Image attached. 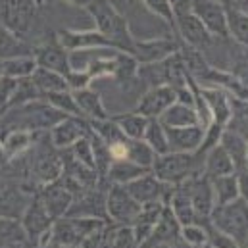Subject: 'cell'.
Returning <instances> with one entry per match:
<instances>
[{"label": "cell", "mask_w": 248, "mask_h": 248, "mask_svg": "<svg viewBox=\"0 0 248 248\" xmlns=\"http://www.w3.org/2000/svg\"><path fill=\"white\" fill-rule=\"evenodd\" d=\"M87 12L94 21V29H98L118 52H135V37L129 29V23L118 8L110 0H91Z\"/></svg>", "instance_id": "1"}, {"label": "cell", "mask_w": 248, "mask_h": 248, "mask_svg": "<svg viewBox=\"0 0 248 248\" xmlns=\"http://www.w3.org/2000/svg\"><path fill=\"white\" fill-rule=\"evenodd\" d=\"M204 166V154L198 152H166L156 156L152 164V173L168 185H181L186 179L200 175Z\"/></svg>", "instance_id": "2"}, {"label": "cell", "mask_w": 248, "mask_h": 248, "mask_svg": "<svg viewBox=\"0 0 248 248\" xmlns=\"http://www.w3.org/2000/svg\"><path fill=\"white\" fill-rule=\"evenodd\" d=\"M29 175L37 186H43L46 183H52L62 177V150H58L46 133L45 140H35L33 148L29 150Z\"/></svg>", "instance_id": "3"}, {"label": "cell", "mask_w": 248, "mask_h": 248, "mask_svg": "<svg viewBox=\"0 0 248 248\" xmlns=\"http://www.w3.org/2000/svg\"><path fill=\"white\" fill-rule=\"evenodd\" d=\"M210 223L245 247L248 241V200L237 198L229 204L216 206L212 210Z\"/></svg>", "instance_id": "4"}, {"label": "cell", "mask_w": 248, "mask_h": 248, "mask_svg": "<svg viewBox=\"0 0 248 248\" xmlns=\"http://www.w3.org/2000/svg\"><path fill=\"white\" fill-rule=\"evenodd\" d=\"M19 223H21L31 247H50V227H52L54 219L50 217V214L46 212V208L43 206V202L39 200L37 194L25 208L23 216L19 217Z\"/></svg>", "instance_id": "5"}, {"label": "cell", "mask_w": 248, "mask_h": 248, "mask_svg": "<svg viewBox=\"0 0 248 248\" xmlns=\"http://www.w3.org/2000/svg\"><path fill=\"white\" fill-rule=\"evenodd\" d=\"M140 204L129 194L125 185H108L106 188V216L114 225H133L140 214Z\"/></svg>", "instance_id": "6"}, {"label": "cell", "mask_w": 248, "mask_h": 248, "mask_svg": "<svg viewBox=\"0 0 248 248\" xmlns=\"http://www.w3.org/2000/svg\"><path fill=\"white\" fill-rule=\"evenodd\" d=\"M125 188L129 190V194L140 206H144V204H154V202L168 204V200L171 196V190H173V185L162 183L152 171H146L144 175H140L135 181L127 183Z\"/></svg>", "instance_id": "7"}, {"label": "cell", "mask_w": 248, "mask_h": 248, "mask_svg": "<svg viewBox=\"0 0 248 248\" xmlns=\"http://www.w3.org/2000/svg\"><path fill=\"white\" fill-rule=\"evenodd\" d=\"M185 188L190 196V202H192V208H194V214H196V223H210V216H212V210L216 208V202H214V192H212V183L210 179L200 173V175H194L190 179H186Z\"/></svg>", "instance_id": "8"}, {"label": "cell", "mask_w": 248, "mask_h": 248, "mask_svg": "<svg viewBox=\"0 0 248 248\" xmlns=\"http://www.w3.org/2000/svg\"><path fill=\"white\" fill-rule=\"evenodd\" d=\"M175 100H177V96H175L173 87H170V85L150 87L139 96L135 112H139L140 116H144L148 120H158Z\"/></svg>", "instance_id": "9"}, {"label": "cell", "mask_w": 248, "mask_h": 248, "mask_svg": "<svg viewBox=\"0 0 248 248\" xmlns=\"http://www.w3.org/2000/svg\"><path fill=\"white\" fill-rule=\"evenodd\" d=\"M173 33H175V37L183 45H188V46H192V48H196L200 52H204L206 48H210L212 43L216 41L210 35V31L202 25V21L194 14H185V16L175 17Z\"/></svg>", "instance_id": "10"}, {"label": "cell", "mask_w": 248, "mask_h": 248, "mask_svg": "<svg viewBox=\"0 0 248 248\" xmlns=\"http://www.w3.org/2000/svg\"><path fill=\"white\" fill-rule=\"evenodd\" d=\"M192 14L202 21L214 39H227V14L225 4L217 0H194Z\"/></svg>", "instance_id": "11"}, {"label": "cell", "mask_w": 248, "mask_h": 248, "mask_svg": "<svg viewBox=\"0 0 248 248\" xmlns=\"http://www.w3.org/2000/svg\"><path fill=\"white\" fill-rule=\"evenodd\" d=\"M179 50L177 37H158V39H135V52L133 56L139 63H156L170 58Z\"/></svg>", "instance_id": "12"}, {"label": "cell", "mask_w": 248, "mask_h": 248, "mask_svg": "<svg viewBox=\"0 0 248 248\" xmlns=\"http://www.w3.org/2000/svg\"><path fill=\"white\" fill-rule=\"evenodd\" d=\"M91 131V125L85 118L79 116H67L63 118L60 124H56L48 131V139L50 142L58 148V150H67L71 148L79 139L87 137Z\"/></svg>", "instance_id": "13"}, {"label": "cell", "mask_w": 248, "mask_h": 248, "mask_svg": "<svg viewBox=\"0 0 248 248\" xmlns=\"http://www.w3.org/2000/svg\"><path fill=\"white\" fill-rule=\"evenodd\" d=\"M56 41L62 45L67 52L73 50H93V48H112L110 41L98 29H60L56 33Z\"/></svg>", "instance_id": "14"}, {"label": "cell", "mask_w": 248, "mask_h": 248, "mask_svg": "<svg viewBox=\"0 0 248 248\" xmlns=\"http://www.w3.org/2000/svg\"><path fill=\"white\" fill-rule=\"evenodd\" d=\"M37 196H39V200L43 202V206L46 208V212L50 214L52 219L63 217L67 214L71 202H73V194L67 190V186L63 185L60 179L39 186Z\"/></svg>", "instance_id": "15"}, {"label": "cell", "mask_w": 248, "mask_h": 248, "mask_svg": "<svg viewBox=\"0 0 248 248\" xmlns=\"http://www.w3.org/2000/svg\"><path fill=\"white\" fill-rule=\"evenodd\" d=\"M200 94L208 106V112L212 116V124H217L225 127L229 118H231V96L214 85H198Z\"/></svg>", "instance_id": "16"}, {"label": "cell", "mask_w": 248, "mask_h": 248, "mask_svg": "<svg viewBox=\"0 0 248 248\" xmlns=\"http://www.w3.org/2000/svg\"><path fill=\"white\" fill-rule=\"evenodd\" d=\"M170 152H198L204 137L202 125H186V127H166Z\"/></svg>", "instance_id": "17"}, {"label": "cell", "mask_w": 248, "mask_h": 248, "mask_svg": "<svg viewBox=\"0 0 248 248\" xmlns=\"http://www.w3.org/2000/svg\"><path fill=\"white\" fill-rule=\"evenodd\" d=\"M37 65L45 69H52L65 75L69 71V52L54 39L52 43H46L43 46H37L33 52Z\"/></svg>", "instance_id": "18"}, {"label": "cell", "mask_w": 248, "mask_h": 248, "mask_svg": "<svg viewBox=\"0 0 248 248\" xmlns=\"http://www.w3.org/2000/svg\"><path fill=\"white\" fill-rule=\"evenodd\" d=\"M37 192H25L23 186H8L0 190V217L19 219Z\"/></svg>", "instance_id": "19"}, {"label": "cell", "mask_w": 248, "mask_h": 248, "mask_svg": "<svg viewBox=\"0 0 248 248\" xmlns=\"http://www.w3.org/2000/svg\"><path fill=\"white\" fill-rule=\"evenodd\" d=\"M146 241L164 245V247H175L177 243H181V223L177 221V217L171 214V210L168 206H164L162 216H160L152 235Z\"/></svg>", "instance_id": "20"}, {"label": "cell", "mask_w": 248, "mask_h": 248, "mask_svg": "<svg viewBox=\"0 0 248 248\" xmlns=\"http://www.w3.org/2000/svg\"><path fill=\"white\" fill-rule=\"evenodd\" d=\"M73 96H75V102L79 106V112L81 116L87 120V122H98V120H108L110 114H108V108L100 96V93L93 91L91 87L87 89H81V91H71Z\"/></svg>", "instance_id": "21"}, {"label": "cell", "mask_w": 248, "mask_h": 248, "mask_svg": "<svg viewBox=\"0 0 248 248\" xmlns=\"http://www.w3.org/2000/svg\"><path fill=\"white\" fill-rule=\"evenodd\" d=\"M39 133H33V131H23V129H16V131H6V133H0V146L2 150L6 152L8 160H16L23 154H27L35 140H37Z\"/></svg>", "instance_id": "22"}, {"label": "cell", "mask_w": 248, "mask_h": 248, "mask_svg": "<svg viewBox=\"0 0 248 248\" xmlns=\"http://www.w3.org/2000/svg\"><path fill=\"white\" fill-rule=\"evenodd\" d=\"M202 173H204L208 179L237 173V170H235V166H233L231 158L227 156V152L221 148V144H219V142H217L214 148H210V150L204 154V166H202Z\"/></svg>", "instance_id": "23"}, {"label": "cell", "mask_w": 248, "mask_h": 248, "mask_svg": "<svg viewBox=\"0 0 248 248\" xmlns=\"http://www.w3.org/2000/svg\"><path fill=\"white\" fill-rule=\"evenodd\" d=\"M219 144H221V148L227 152V156L231 158V162H233V166H235L237 171L247 170L248 168V164H247L248 140L245 137H241L239 133H235V131H231V129L225 127L223 133H221V137H219Z\"/></svg>", "instance_id": "24"}, {"label": "cell", "mask_w": 248, "mask_h": 248, "mask_svg": "<svg viewBox=\"0 0 248 248\" xmlns=\"http://www.w3.org/2000/svg\"><path fill=\"white\" fill-rule=\"evenodd\" d=\"M33 52L35 48L23 37H19L16 31H12L8 25L0 21V60H10L16 56H25Z\"/></svg>", "instance_id": "25"}, {"label": "cell", "mask_w": 248, "mask_h": 248, "mask_svg": "<svg viewBox=\"0 0 248 248\" xmlns=\"http://www.w3.org/2000/svg\"><path fill=\"white\" fill-rule=\"evenodd\" d=\"M164 206H166V204H162V202H154V204H144V206L140 208L139 217H137L135 223L131 225L133 231H135V237H137L139 245L144 243V241L152 235V231H154V227H156V223H158V219H160V216H162Z\"/></svg>", "instance_id": "26"}, {"label": "cell", "mask_w": 248, "mask_h": 248, "mask_svg": "<svg viewBox=\"0 0 248 248\" xmlns=\"http://www.w3.org/2000/svg\"><path fill=\"white\" fill-rule=\"evenodd\" d=\"M171 214L177 217V221L181 225H188V223H196V214H194V208H192V202H190V196L186 192L185 185H175L171 190V196L166 204Z\"/></svg>", "instance_id": "27"}, {"label": "cell", "mask_w": 248, "mask_h": 248, "mask_svg": "<svg viewBox=\"0 0 248 248\" xmlns=\"http://www.w3.org/2000/svg\"><path fill=\"white\" fill-rule=\"evenodd\" d=\"M158 122L164 127H186V125H200L198 114L194 110V106L183 104V102H173L160 118Z\"/></svg>", "instance_id": "28"}, {"label": "cell", "mask_w": 248, "mask_h": 248, "mask_svg": "<svg viewBox=\"0 0 248 248\" xmlns=\"http://www.w3.org/2000/svg\"><path fill=\"white\" fill-rule=\"evenodd\" d=\"M146 171H150V170L140 168V166L133 164V162L127 160V158H125V160H114V162L110 164L108 171H106L104 181H108L110 185H127V183L135 181L137 177L144 175Z\"/></svg>", "instance_id": "29"}, {"label": "cell", "mask_w": 248, "mask_h": 248, "mask_svg": "<svg viewBox=\"0 0 248 248\" xmlns=\"http://www.w3.org/2000/svg\"><path fill=\"white\" fill-rule=\"evenodd\" d=\"M210 183H212V192H214L216 206H223V204H229V202L241 198L237 173L214 177V179H210Z\"/></svg>", "instance_id": "30"}, {"label": "cell", "mask_w": 248, "mask_h": 248, "mask_svg": "<svg viewBox=\"0 0 248 248\" xmlns=\"http://www.w3.org/2000/svg\"><path fill=\"white\" fill-rule=\"evenodd\" d=\"M227 14V35L243 48H248V16L231 4H225Z\"/></svg>", "instance_id": "31"}, {"label": "cell", "mask_w": 248, "mask_h": 248, "mask_svg": "<svg viewBox=\"0 0 248 248\" xmlns=\"http://www.w3.org/2000/svg\"><path fill=\"white\" fill-rule=\"evenodd\" d=\"M31 81L35 83V87L39 89V93L45 96V94H50V93H58V91H65L67 89V83H65V75L58 73V71H52V69H45V67H39L35 69V73L31 75Z\"/></svg>", "instance_id": "32"}, {"label": "cell", "mask_w": 248, "mask_h": 248, "mask_svg": "<svg viewBox=\"0 0 248 248\" xmlns=\"http://www.w3.org/2000/svg\"><path fill=\"white\" fill-rule=\"evenodd\" d=\"M118 127L122 129L127 139L131 140H139L144 137V131H146V125H148V118L140 116L139 112H124V114H118V116H110Z\"/></svg>", "instance_id": "33"}, {"label": "cell", "mask_w": 248, "mask_h": 248, "mask_svg": "<svg viewBox=\"0 0 248 248\" xmlns=\"http://www.w3.org/2000/svg\"><path fill=\"white\" fill-rule=\"evenodd\" d=\"M35 69H37V60L33 54L4 60V75L12 79H27L35 73Z\"/></svg>", "instance_id": "34"}, {"label": "cell", "mask_w": 248, "mask_h": 248, "mask_svg": "<svg viewBox=\"0 0 248 248\" xmlns=\"http://www.w3.org/2000/svg\"><path fill=\"white\" fill-rule=\"evenodd\" d=\"M142 140L154 150L156 156H162V154L170 152L168 137H166V127L160 124L158 120H148V125H146V131H144Z\"/></svg>", "instance_id": "35"}, {"label": "cell", "mask_w": 248, "mask_h": 248, "mask_svg": "<svg viewBox=\"0 0 248 248\" xmlns=\"http://www.w3.org/2000/svg\"><path fill=\"white\" fill-rule=\"evenodd\" d=\"M227 129L239 133L248 140V100L231 96V118L225 125Z\"/></svg>", "instance_id": "36"}, {"label": "cell", "mask_w": 248, "mask_h": 248, "mask_svg": "<svg viewBox=\"0 0 248 248\" xmlns=\"http://www.w3.org/2000/svg\"><path fill=\"white\" fill-rule=\"evenodd\" d=\"M127 160H131L133 164L140 166V168H146V170H152V164L156 160V154L154 150L142 140H127Z\"/></svg>", "instance_id": "37"}, {"label": "cell", "mask_w": 248, "mask_h": 248, "mask_svg": "<svg viewBox=\"0 0 248 248\" xmlns=\"http://www.w3.org/2000/svg\"><path fill=\"white\" fill-rule=\"evenodd\" d=\"M43 98H45L52 108H56L58 112H62L65 116H79V118H83L81 112H79V106H77V102H75V96H73V93H71L69 89L45 94Z\"/></svg>", "instance_id": "38"}, {"label": "cell", "mask_w": 248, "mask_h": 248, "mask_svg": "<svg viewBox=\"0 0 248 248\" xmlns=\"http://www.w3.org/2000/svg\"><path fill=\"white\" fill-rule=\"evenodd\" d=\"M37 98H43V94L39 93V89L35 87V83L31 81V77H27V79H17L16 91H14L12 98H10L8 108H12V106H21V104H27V102L37 100Z\"/></svg>", "instance_id": "39"}, {"label": "cell", "mask_w": 248, "mask_h": 248, "mask_svg": "<svg viewBox=\"0 0 248 248\" xmlns=\"http://www.w3.org/2000/svg\"><path fill=\"white\" fill-rule=\"evenodd\" d=\"M181 243L188 248L202 247L208 243V223H188L181 225Z\"/></svg>", "instance_id": "40"}, {"label": "cell", "mask_w": 248, "mask_h": 248, "mask_svg": "<svg viewBox=\"0 0 248 248\" xmlns=\"http://www.w3.org/2000/svg\"><path fill=\"white\" fill-rule=\"evenodd\" d=\"M112 248H139V241L131 225H114Z\"/></svg>", "instance_id": "41"}, {"label": "cell", "mask_w": 248, "mask_h": 248, "mask_svg": "<svg viewBox=\"0 0 248 248\" xmlns=\"http://www.w3.org/2000/svg\"><path fill=\"white\" fill-rule=\"evenodd\" d=\"M67 152L75 158V160H79L81 164H85V166H91V168H94V156H93V144H91V139H89V135L87 137H83V139H79L71 148H67ZM96 170V168H94Z\"/></svg>", "instance_id": "42"}, {"label": "cell", "mask_w": 248, "mask_h": 248, "mask_svg": "<svg viewBox=\"0 0 248 248\" xmlns=\"http://www.w3.org/2000/svg\"><path fill=\"white\" fill-rule=\"evenodd\" d=\"M156 17H160L162 21H166L171 31L175 27V17H173V12H171V6H170V0H140Z\"/></svg>", "instance_id": "43"}, {"label": "cell", "mask_w": 248, "mask_h": 248, "mask_svg": "<svg viewBox=\"0 0 248 248\" xmlns=\"http://www.w3.org/2000/svg\"><path fill=\"white\" fill-rule=\"evenodd\" d=\"M208 243L214 248H243L235 239H231L229 235L221 233L212 223H208Z\"/></svg>", "instance_id": "44"}, {"label": "cell", "mask_w": 248, "mask_h": 248, "mask_svg": "<svg viewBox=\"0 0 248 248\" xmlns=\"http://www.w3.org/2000/svg\"><path fill=\"white\" fill-rule=\"evenodd\" d=\"M65 83H67V89H69V91H81V89L91 87L93 77L89 75V71L69 69V71L65 73Z\"/></svg>", "instance_id": "45"}, {"label": "cell", "mask_w": 248, "mask_h": 248, "mask_svg": "<svg viewBox=\"0 0 248 248\" xmlns=\"http://www.w3.org/2000/svg\"><path fill=\"white\" fill-rule=\"evenodd\" d=\"M16 83H17V79L6 77V75L0 79V114H2V112L8 108L10 98H12L14 91H16Z\"/></svg>", "instance_id": "46"}, {"label": "cell", "mask_w": 248, "mask_h": 248, "mask_svg": "<svg viewBox=\"0 0 248 248\" xmlns=\"http://www.w3.org/2000/svg\"><path fill=\"white\" fill-rule=\"evenodd\" d=\"M170 6H171V12H173V17H179V16H185V14H192L194 0H170Z\"/></svg>", "instance_id": "47"}, {"label": "cell", "mask_w": 248, "mask_h": 248, "mask_svg": "<svg viewBox=\"0 0 248 248\" xmlns=\"http://www.w3.org/2000/svg\"><path fill=\"white\" fill-rule=\"evenodd\" d=\"M237 179H239V190H241V198L248 200V168L243 171H237Z\"/></svg>", "instance_id": "48"}, {"label": "cell", "mask_w": 248, "mask_h": 248, "mask_svg": "<svg viewBox=\"0 0 248 248\" xmlns=\"http://www.w3.org/2000/svg\"><path fill=\"white\" fill-rule=\"evenodd\" d=\"M225 4H231V6H235L237 10H241L243 14H247V16H248V0H227Z\"/></svg>", "instance_id": "49"}, {"label": "cell", "mask_w": 248, "mask_h": 248, "mask_svg": "<svg viewBox=\"0 0 248 248\" xmlns=\"http://www.w3.org/2000/svg\"><path fill=\"white\" fill-rule=\"evenodd\" d=\"M62 2L71 4V6H77V8H83V10H87L89 4H91V0H62Z\"/></svg>", "instance_id": "50"}, {"label": "cell", "mask_w": 248, "mask_h": 248, "mask_svg": "<svg viewBox=\"0 0 248 248\" xmlns=\"http://www.w3.org/2000/svg\"><path fill=\"white\" fill-rule=\"evenodd\" d=\"M4 77V60H0V79Z\"/></svg>", "instance_id": "51"}, {"label": "cell", "mask_w": 248, "mask_h": 248, "mask_svg": "<svg viewBox=\"0 0 248 248\" xmlns=\"http://www.w3.org/2000/svg\"><path fill=\"white\" fill-rule=\"evenodd\" d=\"M196 248H214V247H212L210 243H206V245H202V247H196Z\"/></svg>", "instance_id": "52"}, {"label": "cell", "mask_w": 248, "mask_h": 248, "mask_svg": "<svg viewBox=\"0 0 248 248\" xmlns=\"http://www.w3.org/2000/svg\"><path fill=\"white\" fill-rule=\"evenodd\" d=\"M41 4H50V2H54V0H39Z\"/></svg>", "instance_id": "53"}, {"label": "cell", "mask_w": 248, "mask_h": 248, "mask_svg": "<svg viewBox=\"0 0 248 248\" xmlns=\"http://www.w3.org/2000/svg\"><path fill=\"white\" fill-rule=\"evenodd\" d=\"M247 164H248V144H247Z\"/></svg>", "instance_id": "54"}, {"label": "cell", "mask_w": 248, "mask_h": 248, "mask_svg": "<svg viewBox=\"0 0 248 248\" xmlns=\"http://www.w3.org/2000/svg\"><path fill=\"white\" fill-rule=\"evenodd\" d=\"M35 248H54V247H35Z\"/></svg>", "instance_id": "55"}, {"label": "cell", "mask_w": 248, "mask_h": 248, "mask_svg": "<svg viewBox=\"0 0 248 248\" xmlns=\"http://www.w3.org/2000/svg\"><path fill=\"white\" fill-rule=\"evenodd\" d=\"M54 248H71V247H54Z\"/></svg>", "instance_id": "56"}, {"label": "cell", "mask_w": 248, "mask_h": 248, "mask_svg": "<svg viewBox=\"0 0 248 248\" xmlns=\"http://www.w3.org/2000/svg\"><path fill=\"white\" fill-rule=\"evenodd\" d=\"M243 248H248V241H247V243H245V247H243Z\"/></svg>", "instance_id": "57"}, {"label": "cell", "mask_w": 248, "mask_h": 248, "mask_svg": "<svg viewBox=\"0 0 248 248\" xmlns=\"http://www.w3.org/2000/svg\"><path fill=\"white\" fill-rule=\"evenodd\" d=\"M217 2H223V4H225V2H227V0H217Z\"/></svg>", "instance_id": "58"}]
</instances>
